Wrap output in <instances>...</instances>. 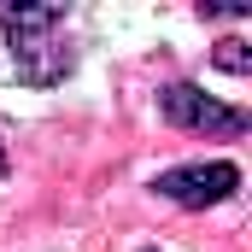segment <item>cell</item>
<instances>
[{
  "mask_svg": "<svg viewBox=\"0 0 252 252\" xmlns=\"http://www.w3.org/2000/svg\"><path fill=\"white\" fill-rule=\"evenodd\" d=\"M0 30H6V41H12V70H18V82L53 88V82L70 76L76 47H70V35H64V6L59 0L0 6Z\"/></svg>",
  "mask_w": 252,
  "mask_h": 252,
  "instance_id": "cell-1",
  "label": "cell"
},
{
  "mask_svg": "<svg viewBox=\"0 0 252 252\" xmlns=\"http://www.w3.org/2000/svg\"><path fill=\"white\" fill-rule=\"evenodd\" d=\"M153 193L170 199V205H188V211H205V205H223L241 193V170L229 158H199V164H176V170H158L153 176Z\"/></svg>",
  "mask_w": 252,
  "mask_h": 252,
  "instance_id": "cell-2",
  "label": "cell"
},
{
  "mask_svg": "<svg viewBox=\"0 0 252 252\" xmlns=\"http://www.w3.org/2000/svg\"><path fill=\"white\" fill-rule=\"evenodd\" d=\"M158 112H164V124L199 129V135H241V129H247V112H241V106H223V100H211V94L193 88V82L158 88Z\"/></svg>",
  "mask_w": 252,
  "mask_h": 252,
  "instance_id": "cell-3",
  "label": "cell"
},
{
  "mask_svg": "<svg viewBox=\"0 0 252 252\" xmlns=\"http://www.w3.org/2000/svg\"><path fill=\"white\" fill-rule=\"evenodd\" d=\"M217 70H235V76H247L252 70V53H247V41H217Z\"/></svg>",
  "mask_w": 252,
  "mask_h": 252,
  "instance_id": "cell-4",
  "label": "cell"
},
{
  "mask_svg": "<svg viewBox=\"0 0 252 252\" xmlns=\"http://www.w3.org/2000/svg\"><path fill=\"white\" fill-rule=\"evenodd\" d=\"M0 176H6V147H0Z\"/></svg>",
  "mask_w": 252,
  "mask_h": 252,
  "instance_id": "cell-5",
  "label": "cell"
}]
</instances>
